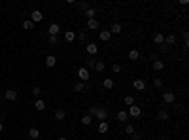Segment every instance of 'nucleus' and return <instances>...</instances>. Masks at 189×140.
Listing matches in <instances>:
<instances>
[{
	"label": "nucleus",
	"instance_id": "1",
	"mask_svg": "<svg viewBox=\"0 0 189 140\" xmlns=\"http://www.w3.org/2000/svg\"><path fill=\"white\" fill-rule=\"evenodd\" d=\"M95 116H96L99 121H106V119H108V110H106V108H96Z\"/></svg>",
	"mask_w": 189,
	"mask_h": 140
},
{
	"label": "nucleus",
	"instance_id": "2",
	"mask_svg": "<svg viewBox=\"0 0 189 140\" xmlns=\"http://www.w3.org/2000/svg\"><path fill=\"white\" fill-rule=\"evenodd\" d=\"M42 19H44V15H42L40 10H34V12L30 13V21H32V23H40Z\"/></svg>",
	"mask_w": 189,
	"mask_h": 140
},
{
	"label": "nucleus",
	"instance_id": "3",
	"mask_svg": "<svg viewBox=\"0 0 189 140\" xmlns=\"http://www.w3.org/2000/svg\"><path fill=\"white\" fill-rule=\"evenodd\" d=\"M127 114H129L131 117H140L142 110H140V106H134V104H132V106H129V112H127Z\"/></svg>",
	"mask_w": 189,
	"mask_h": 140
},
{
	"label": "nucleus",
	"instance_id": "4",
	"mask_svg": "<svg viewBox=\"0 0 189 140\" xmlns=\"http://www.w3.org/2000/svg\"><path fill=\"white\" fill-rule=\"evenodd\" d=\"M163 100H165L166 104H172V102L176 100V95H174V93H172V91H166L165 95H163Z\"/></svg>",
	"mask_w": 189,
	"mask_h": 140
},
{
	"label": "nucleus",
	"instance_id": "5",
	"mask_svg": "<svg viewBox=\"0 0 189 140\" xmlns=\"http://www.w3.org/2000/svg\"><path fill=\"white\" fill-rule=\"evenodd\" d=\"M78 78L85 84V81L89 80V70H87V68H80V70H78Z\"/></svg>",
	"mask_w": 189,
	"mask_h": 140
},
{
	"label": "nucleus",
	"instance_id": "6",
	"mask_svg": "<svg viewBox=\"0 0 189 140\" xmlns=\"http://www.w3.org/2000/svg\"><path fill=\"white\" fill-rule=\"evenodd\" d=\"M132 87H134L136 91H144L146 89V81L144 80H134L132 81Z\"/></svg>",
	"mask_w": 189,
	"mask_h": 140
},
{
	"label": "nucleus",
	"instance_id": "7",
	"mask_svg": "<svg viewBox=\"0 0 189 140\" xmlns=\"http://www.w3.org/2000/svg\"><path fill=\"white\" fill-rule=\"evenodd\" d=\"M4 98H6V100H17V91L8 89L6 93H4Z\"/></svg>",
	"mask_w": 189,
	"mask_h": 140
},
{
	"label": "nucleus",
	"instance_id": "8",
	"mask_svg": "<svg viewBox=\"0 0 189 140\" xmlns=\"http://www.w3.org/2000/svg\"><path fill=\"white\" fill-rule=\"evenodd\" d=\"M55 65H57V57H55V55H47V57H45V66L51 68V66H55Z\"/></svg>",
	"mask_w": 189,
	"mask_h": 140
},
{
	"label": "nucleus",
	"instance_id": "9",
	"mask_svg": "<svg viewBox=\"0 0 189 140\" xmlns=\"http://www.w3.org/2000/svg\"><path fill=\"white\" fill-rule=\"evenodd\" d=\"M99 38L102 40V42H108V40L112 38V32H110V30H100V32H99Z\"/></svg>",
	"mask_w": 189,
	"mask_h": 140
},
{
	"label": "nucleus",
	"instance_id": "10",
	"mask_svg": "<svg viewBox=\"0 0 189 140\" xmlns=\"http://www.w3.org/2000/svg\"><path fill=\"white\" fill-rule=\"evenodd\" d=\"M59 30H61V27H59L57 23H53V25H51V27L47 29V32H49V36H57V34H59Z\"/></svg>",
	"mask_w": 189,
	"mask_h": 140
},
{
	"label": "nucleus",
	"instance_id": "11",
	"mask_svg": "<svg viewBox=\"0 0 189 140\" xmlns=\"http://www.w3.org/2000/svg\"><path fill=\"white\" fill-rule=\"evenodd\" d=\"M163 68H165V63H163V61H159V59H155V61H153V70L161 72Z\"/></svg>",
	"mask_w": 189,
	"mask_h": 140
},
{
	"label": "nucleus",
	"instance_id": "12",
	"mask_svg": "<svg viewBox=\"0 0 189 140\" xmlns=\"http://www.w3.org/2000/svg\"><path fill=\"white\" fill-rule=\"evenodd\" d=\"M91 123H93V116H87V114H85L83 117H81V125H85V127H89Z\"/></svg>",
	"mask_w": 189,
	"mask_h": 140
},
{
	"label": "nucleus",
	"instance_id": "13",
	"mask_svg": "<svg viewBox=\"0 0 189 140\" xmlns=\"http://www.w3.org/2000/svg\"><path fill=\"white\" fill-rule=\"evenodd\" d=\"M87 29H89V30L99 29V21H96V19H87Z\"/></svg>",
	"mask_w": 189,
	"mask_h": 140
},
{
	"label": "nucleus",
	"instance_id": "14",
	"mask_svg": "<svg viewBox=\"0 0 189 140\" xmlns=\"http://www.w3.org/2000/svg\"><path fill=\"white\" fill-rule=\"evenodd\" d=\"M64 38H66V42H74V40H76V32H74V30H66Z\"/></svg>",
	"mask_w": 189,
	"mask_h": 140
},
{
	"label": "nucleus",
	"instance_id": "15",
	"mask_svg": "<svg viewBox=\"0 0 189 140\" xmlns=\"http://www.w3.org/2000/svg\"><path fill=\"white\" fill-rule=\"evenodd\" d=\"M153 42H155L157 45H161V44H165V36H163L161 32H157L155 36H153Z\"/></svg>",
	"mask_w": 189,
	"mask_h": 140
},
{
	"label": "nucleus",
	"instance_id": "16",
	"mask_svg": "<svg viewBox=\"0 0 189 140\" xmlns=\"http://www.w3.org/2000/svg\"><path fill=\"white\" fill-rule=\"evenodd\" d=\"M108 129H110V127H108V123H106V121H100V123H99V133H100V134L108 133Z\"/></svg>",
	"mask_w": 189,
	"mask_h": 140
},
{
	"label": "nucleus",
	"instance_id": "17",
	"mask_svg": "<svg viewBox=\"0 0 189 140\" xmlns=\"http://www.w3.org/2000/svg\"><path fill=\"white\" fill-rule=\"evenodd\" d=\"M102 87H104V89H114V80H110V78H106V80L102 81Z\"/></svg>",
	"mask_w": 189,
	"mask_h": 140
},
{
	"label": "nucleus",
	"instance_id": "18",
	"mask_svg": "<svg viewBox=\"0 0 189 140\" xmlns=\"http://www.w3.org/2000/svg\"><path fill=\"white\" fill-rule=\"evenodd\" d=\"M96 51H99V45L96 44H89L87 45V53L89 55H96Z\"/></svg>",
	"mask_w": 189,
	"mask_h": 140
},
{
	"label": "nucleus",
	"instance_id": "19",
	"mask_svg": "<svg viewBox=\"0 0 189 140\" xmlns=\"http://www.w3.org/2000/svg\"><path fill=\"white\" fill-rule=\"evenodd\" d=\"M34 108H36V110H40V112H44V110H45V102L42 100V98H38L36 104H34Z\"/></svg>",
	"mask_w": 189,
	"mask_h": 140
},
{
	"label": "nucleus",
	"instance_id": "20",
	"mask_svg": "<svg viewBox=\"0 0 189 140\" xmlns=\"http://www.w3.org/2000/svg\"><path fill=\"white\" fill-rule=\"evenodd\" d=\"M23 29L25 30H32L34 29V23L30 21V19H25V21H23Z\"/></svg>",
	"mask_w": 189,
	"mask_h": 140
},
{
	"label": "nucleus",
	"instance_id": "21",
	"mask_svg": "<svg viewBox=\"0 0 189 140\" xmlns=\"http://www.w3.org/2000/svg\"><path fill=\"white\" fill-rule=\"evenodd\" d=\"M74 91L76 93H83L85 91V84H83V81H78V84L74 85Z\"/></svg>",
	"mask_w": 189,
	"mask_h": 140
},
{
	"label": "nucleus",
	"instance_id": "22",
	"mask_svg": "<svg viewBox=\"0 0 189 140\" xmlns=\"http://www.w3.org/2000/svg\"><path fill=\"white\" fill-rule=\"evenodd\" d=\"M85 15H87V19H95L96 10H95V8H87V10H85Z\"/></svg>",
	"mask_w": 189,
	"mask_h": 140
},
{
	"label": "nucleus",
	"instance_id": "23",
	"mask_svg": "<svg viewBox=\"0 0 189 140\" xmlns=\"http://www.w3.org/2000/svg\"><path fill=\"white\" fill-rule=\"evenodd\" d=\"M55 117H57L59 121H63V119L66 117V112H64V110H61V108H59V110H55Z\"/></svg>",
	"mask_w": 189,
	"mask_h": 140
},
{
	"label": "nucleus",
	"instance_id": "24",
	"mask_svg": "<svg viewBox=\"0 0 189 140\" xmlns=\"http://www.w3.org/2000/svg\"><path fill=\"white\" fill-rule=\"evenodd\" d=\"M138 57H140L138 49H131V51H129V59H131V61H136V59H138Z\"/></svg>",
	"mask_w": 189,
	"mask_h": 140
},
{
	"label": "nucleus",
	"instance_id": "25",
	"mask_svg": "<svg viewBox=\"0 0 189 140\" xmlns=\"http://www.w3.org/2000/svg\"><path fill=\"white\" fill-rule=\"evenodd\" d=\"M28 136L30 138H34V140H36V138H40V131H38V129H30V131H28Z\"/></svg>",
	"mask_w": 189,
	"mask_h": 140
},
{
	"label": "nucleus",
	"instance_id": "26",
	"mask_svg": "<svg viewBox=\"0 0 189 140\" xmlns=\"http://www.w3.org/2000/svg\"><path fill=\"white\" fill-rule=\"evenodd\" d=\"M95 68H96V72H104V68H106V65H104V61H96V65H95Z\"/></svg>",
	"mask_w": 189,
	"mask_h": 140
},
{
	"label": "nucleus",
	"instance_id": "27",
	"mask_svg": "<svg viewBox=\"0 0 189 140\" xmlns=\"http://www.w3.org/2000/svg\"><path fill=\"white\" fill-rule=\"evenodd\" d=\"M165 42H166L168 45H172V44L176 42V36H174V34H168V36H165Z\"/></svg>",
	"mask_w": 189,
	"mask_h": 140
},
{
	"label": "nucleus",
	"instance_id": "28",
	"mask_svg": "<svg viewBox=\"0 0 189 140\" xmlns=\"http://www.w3.org/2000/svg\"><path fill=\"white\" fill-rule=\"evenodd\" d=\"M112 34H119L121 32V25L119 23H115V25H112V30H110Z\"/></svg>",
	"mask_w": 189,
	"mask_h": 140
},
{
	"label": "nucleus",
	"instance_id": "29",
	"mask_svg": "<svg viewBox=\"0 0 189 140\" xmlns=\"http://www.w3.org/2000/svg\"><path fill=\"white\" fill-rule=\"evenodd\" d=\"M117 119H119V121H127V119H129V114L127 112H117Z\"/></svg>",
	"mask_w": 189,
	"mask_h": 140
},
{
	"label": "nucleus",
	"instance_id": "30",
	"mask_svg": "<svg viewBox=\"0 0 189 140\" xmlns=\"http://www.w3.org/2000/svg\"><path fill=\"white\" fill-rule=\"evenodd\" d=\"M157 116H159V119H163V121H166V119H168V112H165V110H161L159 114H157Z\"/></svg>",
	"mask_w": 189,
	"mask_h": 140
},
{
	"label": "nucleus",
	"instance_id": "31",
	"mask_svg": "<svg viewBox=\"0 0 189 140\" xmlns=\"http://www.w3.org/2000/svg\"><path fill=\"white\" fill-rule=\"evenodd\" d=\"M125 133H127V134H132V133H134V127H132L131 123H127V127H125Z\"/></svg>",
	"mask_w": 189,
	"mask_h": 140
},
{
	"label": "nucleus",
	"instance_id": "32",
	"mask_svg": "<svg viewBox=\"0 0 189 140\" xmlns=\"http://www.w3.org/2000/svg\"><path fill=\"white\" fill-rule=\"evenodd\" d=\"M125 104L127 106H132V104H134V98H132V97H125Z\"/></svg>",
	"mask_w": 189,
	"mask_h": 140
},
{
	"label": "nucleus",
	"instance_id": "33",
	"mask_svg": "<svg viewBox=\"0 0 189 140\" xmlns=\"http://www.w3.org/2000/svg\"><path fill=\"white\" fill-rule=\"evenodd\" d=\"M40 93H42V89H40L38 85H36V87H32V95H34V97H40Z\"/></svg>",
	"mask_w": 189,
	"mask_h": 140
},
{
	"label": "nucleus",
	"instance_id": "34",
	"mask_svg": "<svg viewBox=\"0 0 189 140\" xmlns=\"http://www.w3.org/2000/svg\"><path fill=\"white\" fill-rule=\"evenodd\" d=\"M153 85H155V87H157V89H161V87H163V81L159 80V78H157V80H155V81H153Z\"/></svg>",
	"mask_w": 189,
	"mask_h": 140
},
{
	"label": "nucleus",
	"instance_id": "35",
	"mask_svg": "<svg viewBox=\"0 0 189 140\" xmlns=\"http://www.w3.org/2000/svg\"><path fill=\"white\" fill-rule=\"evenodd\" d=\"M112 70H114V72H115V74H119V72H121V66H119V65H117V63H115L114 66H112Z\"/></svg>",
	"mask_w": 189,
	"mask_h": 140
},
{
	"label": "nucleus",
	"instance_id": "36",
	"mask_svg": "<svg viewBox=\"0 0 189 140\" xmlns=\"http://www.w3.org/2000/svg\"><path fill=\"white\" fill-rule=\"evenodd\" d=\"M49 44L51 45H57V36H49Z\"/></svg>",
	"mask_w": 189,
	"mask_h": 140
},
{
	"label": "nucleus",
	"instance_id": "37",
	"mask_svg": "<svg viewBox=\"0 0 189 140\" xmlns=\"http://www.w3.org/2000/svg\"><path fill=\"white\" fill-rule=\"evenodd\" d=\"M95 65H96V61H93V59L87 61V66H91V68H95Z\"/></svg>",
	"mask_w": 189,
	"mask_h": 140
},
{
	"label": "nucleus",
	"instance_id": "38",
	"mask_svg": "<svg viewBox=\"0 0 189 140\" xmlns=\"http://www.w3.org/2000/svg\"><path fill=\"white\" fill-rule=\"evenodd\" d=\"M76 38H78V40H85V32H80L78 36H76Z\"/></svg>",
	"mask_w": 189,
	"mask_h": 140
},
{
	"label": "nucleus",
	"instance_id": "39",
	"mask_svg": "<svg viewBox=\"0 0 189 140\" xmlns=\"http://www.w3.org/2000/svg\"><path fill=\"white\" fill-rule=\"evenodd\" d=\"M2 119H4V114H0V123H2Z\"/></svg>",
	"mask_w": 189,
	"mask_h": 140
},
{
	"label": "nucleus",
	"instance_id": "40",
	"mask_svg": "<svg viewBox=\"0 0 189 140\" xmlns=\"http://www.w3.org/2000/svg\"><path fill=\"white\" fill-rule=\"evenodd\" d=\"M4 131V125H2V123H0V133H2Z\"/></svg>",
	"mask_w": 189,
	"mask_h": 140
},
{
	"label": "nucleus",
	"instance_id": "41",
	"mask_svg": "<svg viewBox=\"0 0 189 140\" xmlns=\"http://www.w3.org/2000/svg\"><path fill=\"white\" fill-rule=\"evenodd\" d=\"M57 140H66V136H59V138H57Z\"/></svg>",
	"mask_w": 189,
	"mask_h": 140
}]
</instances>
